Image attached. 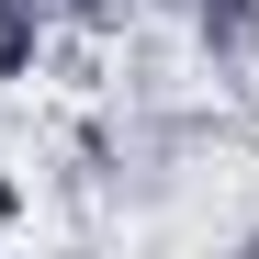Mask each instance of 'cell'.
I'll return each mask as SVG.
<instances>
[{"label": "cell", "mask_w": 259, "mask_h": 259, "mask_svg": "<svg viewBox=\"0 0 259 259\" xmlns=\"http://www.w3.org/2000/svg\"><path fill=\"white\" fill-rule=\"evenodd\" d=\"M181 34H192V57L226 79V91H259V0H192Z\"/></svg>", "instance_id": "obj_1"}, {"label": "cell", "mask_w": 259, "mask_h": 259, "mask_svg": "<svg viewBox=\"0 0 259 259\" xmlns=\"http://www.w3.org/2000/svg\"><path fill=\"white\" fill-rule=\"evenodd\" d=\"M46 46H57V23H0V91H23L46 68Z\"/></svg>", "instance_id": "obj_2"}, {"label": "cell", "mask_w": 259, "mask_h": 259, "mask_svg": "<svg viewBox=\"0 0 259 259\" xmlns=\"http://www.w3.org/2000/svg\"><path fill=\"white\" fill-rule=\"evenodd\" d=\"M57 23H68V34H102V46H113L124 23H147V0H57Z\"/></svg>", "instance_id": "obj_3"}, {"label": "cell", "mask_w": 259, "mask_h": 259, "mask_svg": "<svg viewBox=\"0 0 259 259\" xmlns=\"http://www.w3.org/2000/svg\"><path fill=\"white\" fill-rule=\"evenodd\" d=\"M0 23H57V0H0Z\"/></svg>", "instance_id": "obj_4"}, {"label": "cell", "mask_w": 259, "mask_h": 259, "mask_svg": "<svg viewBox=\"0 0 259 259\" xmlns=\"http://www.w3.org/2000/svg\"><path fill=\"white\" fill-rule=\"evenodd\" d=\"M23 226V181H0V237H12Z\"/></svg>", "instance_id": "obj_5"}]
</instances>
